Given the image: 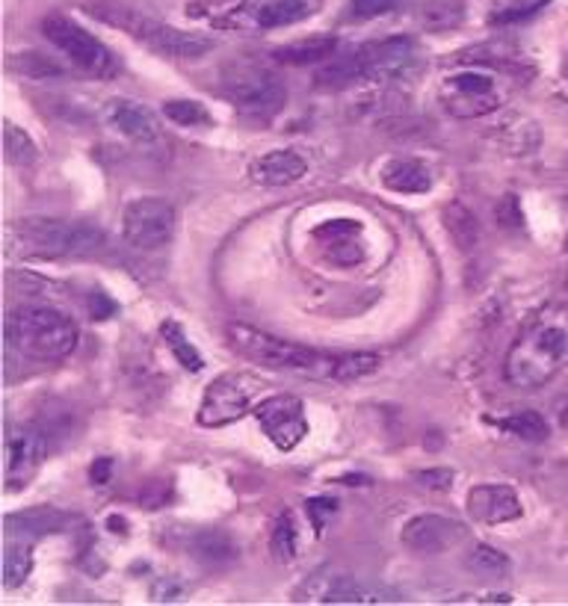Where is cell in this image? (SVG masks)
I'll return each instance as SVG.
<instances>
[{
  "label": "cell",
  "mask_w": 568,
  "mask_h": 606,
  "mask_svg": "<svg viewBox=\"0 0 568 606\" xmlns=\"http://www.w3.org/2000/svg\"><path fill=\"white\" fill-rule=\"evenodd\" d=\"M500 142L506 149L515 151V154H530L539 145V131L530 119H521V115H513L506 119L504 128H500Z\"/></svg>",
  "instance_id": "cell-31"
},
{
  "label": "cell",
  "mask_w": 568,
  "mask_h": 606,
  "mask_svg": "<svg viewBox=\"0 0 568 606\" xmlns=\"http://www.w3.org/2000/svg\"><path fill=\"white\" fill-rule=\"evenodd\" d=\"M3 154L12 166H30L36 160V142L18 124H3Z\"/></svg>",
  "instance_id": "cell-33"
},
{
  "label": "cell",
  "mask_w": 568,
  "mask_h": 606,
  "mask_svg": "<svg viewBox=\"0 0 568 606\" xmlns=\"http://www.w3.org/2000/svg\"><path fill=\"white\" fill-rule=\"evenodd\" d=\"M106 234L92 222L48 220L30 216L12 225L9 249L36 261H57V257H92L104 252Z\"/></svg>",
  "instance_id": "cell-3"
},
{
  "label": "cell",
  "mask_w": 568,
  "mask_h": 606,
  "mask_svg": "<svg viewBox=\"0 0 568 606\" xmlns=\"http://www.w3.org/2000/svg\"><path fill=\"white\" fill-rule=\"evenodd\" d=\"M89 307H92V316H98V320H104V316H110L115 311V305L106 300L104 293H95L92 302H89Z\"/></svg>",
  "instance_id": "cell-41"
},
{
  "label": "cell",
  "mask_w": 568,
  "mask_h": 606,
  "mask_svg": "<svg viewBox=\"0 0 568 606\" xmlns=\"http://www.w3.org/2000/svg\"><path fill=\"white\" fill-rule=\"evenodd\" d=\"M178 213L175 204L166 199H136L124 208L122 213V234L133 249L151 252V249H163L169 240L175 238Z\"/></svg>",
  "instance_id": "cell-10"
},
{
  "label": "cell",
  "mask_w": 568,
  "mask_h": 606,
  "mask_svg": "<svg viewBox=\"0 0 568 606\" xmlns=\"http://www.w3.org/2000/svg\"><path fill=\"white\" fill-rule=\"evenodd\" d=\"M562 74H566V80H568V51H566V60H562Z\"/></svg>",
  "instance_id": "cell-43"
},
{
  "label": "cell",
  "mask_w": 568,
  "mask_h": 606,
  "mask_svg": "<svg viewBox=\"0 0 568 606\" xmlns=\"http://www.w3.org/2000/svg\"><path fill=\"white\" fill-rule=\"evenodd\" d=\"M548 0H530V3H515V7L504 9V12H495L491 16V24H518L524 18L536 16L541 7H545Z\"/></svg>",
  "instance_id": "cell-36"
},
{
  "label": "cell",
  "mask_w": 568,
  "mask_h": 606,
  "mask_svg": "<svg viewBox=\"0 0 568 606\" xmlns=\"http://www.w3.org/2000/svg\"><path fill=\"white\" fill-rule=\"evenodd\" d=\"M89 476H92V483L106 485L113 479V458H95V465L89 467Z\"/></svg>",
  "instance_id": "cell-40"
},
{
  "label": "cell",
  "mask_w": 568,
  "mask_h": 606,
  "mask_svg": "<svg viewBox=\"0 0 568 606\" xmlns=\"http://www.w3.org/2000/svg\"><path fill=\"white\" fill-rule=\"evenodd\" d=\"M255 417L261 430L278 450H293L305 435H308V417L300 396L273 394L255 405Z\"/></svg>",
  "instance_id": "cell-11"
},
{
  "label": "cell",
  "mask_w": 568,
  "mask_h": 606,
  "mask_svg": "<svg viewBox=\"0 0 568 606\" xmlns=\"http://www.w3.org/2000/svg\"><path fill=\"white\" fill-rule=\"evenodd\" d=\"M465 506H468V518L474 524H483V527L509 524V521H518L524 515L518 494L509 485L500 483L474 485L468 492V503Z\"/></svg>",
  "instance_id": "cell-15"
},
{
  "label": "cell",
  "mask_w": 568,
  "mask_h": 606,
  "mask_svg": "<svg viewBox=\"0 0 568 606\" xmlns=\"http://www.w3.org/2000/svg\"><path fill=\"white\" fill-rule=\"evenodd\" d=\"M444 229H447V234H450L453 243H456L459 249H465V252L477 249L479 222L477 216L465 208V204L453 202L444 208Z\"/></svg>",
  "instance_id": "cell-24"
},
{
  "label": "cell",
  "mask_w": 568,
  "mask_h": 606,
  "mask_svg": "<svg viewBox=\"0 0 568 606\" xmlns=\"http://www.w3.org/2000/svg\"><path fill=\"white\" fill-rule=\"evenodd\" d=\"M104 122L119 131L122 137H128L131 142L142 145V149H151V145H160L163 142V131H160L158 115L151 113L149 107L136 104L131 98H113L110 104L104 107Z\"/></svg>",
  "instance_id": "cell-16"
},
{
  "label": "cell",
  "mask_w": 568,
  "mask_h": 606,
  "mask_svg": "<svg viewBox=\"0 0 568 606\" xmlns=\"http://www.w3.org/2000/svg\"><path fill=\"white\" fill-rule=\"evenodd\" d=\"M568 367V302H550L521 325L506 352L504 376L515 387H541Z\"/></svg>",
  "instance_id": "cell-2"
},
{
  "label": "cell",
  "mask_w": 568,
  "mask_h": 606,
  "mask_svg": "<svg viewBox=\"0 0 568 606\" xmlns=\"http://www.w3.org/2000/svg\"><path fill=\"white\" fill-rule=\"evenodd\" d=\"M323 0H246L237 12V24L248 30H278L317 16Z\"/></svg>",
  "instance_id": "cell-14"
},
{
  "label": "cell",
  "mask_w": 568,
  "mask_h": 606,
  "mask_svg": "<svg viewBox=\"0 0 568 606\" xmlns=\"http://www.w3.org/2000/svg\"><path fill=\"white\" fill-rule=\"evenodd\" d=\"M160 334H163V341H166V346L172 350V355H175L181 367L190 370V373H199V370L204 367L199 350L190 343V337H186L184 329H181L175 320H166V323L160 325Z\"/></svg>",
  "instance_id": "cell-28"
},
{
  "label": "cell",
  "mask_w": 568,
  "mask_h": 606,
  "mask_svg": "<svg viewBox=\"0 0 568 606\" xmlns=\"http://www.w3.org/2000/svg\"><path fill=\"white\" fill-rule=\"evenodd\" d=\"M92 16H98L106 24L119 27L122 33H128L133 42L145 44L149 51L160 53V57H169V60H195V57H204L211 51L213 42L207 36L186 33V30H178L172 24H163L158 18L142 16V12H133L128 7H106V3H98V7L89 9Z\"/></svg>",
  "instance_id": "cell-5"
},
{
  "label": "cell",
  "mask_w": 568,
  "mask_h": 606,
  "mask_svg": "<svg viewBox=\"0 0 568 606\" xmlns=\"http://www.w3.org/2000/svg\"><path fill=\"white\" fill-rule=\"evenodd\" d=\"M382 184L388 186L390 193L420 195L433 186V175H429V169L420 160L394 158L382 166Z\"/></svg>",
  "instance_id": "cell-21"
},
{
  "label": "cell",
  "mask_w": 568,
  "mask_h": 606,
  "mask_svg": "<svg viewBox=\"0 0 568 606\" xmlns=\"http://www.w3.org/2000/svg\"><path fill=\"white\" fill-rule=\"evenodd\" d=\"M462 16H465V9H462L459 0H426L420 7V21L435 33L462 24Z\"/></svg>",
  "instance_id": "cell-32"
},
{
  "label": "cell",
  "mask_w": 568,
  "mask_h": 606,
  "mask_svg": "<svg viewBox=\"0 0 568 606\" xmlns=\"http://www.w3.org/2000/svg\"><path fill=\"white\" fill-rule=\"evenodd\" d=\"M270 551L278 563H293L296 559V551H300V533H296V521H293L291 512H282L273 524V533H270Z\"/></svg>",
  "instance_id": "cell-30"
},
{
  "label": "cell",
  "mask_w": 568,
  "mask_h": 606,
  "mask_svg": "<svg viewBox=\"0 0 568 606\" xmlns=\"http://www.w3.org/2000/svg\"><path fill=\"white\" fill-rule=\"evenodd\" d=\"M308 595L317 604H399V600H406L388 586H373V583H362L355 577L323 580L320 586H311Z\"/></svg>",
  "instance_id": "cell-18"
},
{
  "label": "cell",
  "mask_w": 568,
  "mask_h": 606,
  "mask_svg": "<svg viewBox=\"0 0 568 606\" xmlns=\"http://www.w3.org/2000/svg\"><path fill=\"white\" fill-rule=\"evenodd\" d=\"M225 337L234 352L255 361L257 367L275 373H296V376L317 378V382H355L376 373L382 358L376 352H326L305 346V343L284 341L255 325L229 323Z\"/></svg>",
  "instance_id": "cell-1"
},
{
  "label": "cell",
  "mask_w": 568,
  "mask_h": 606,
  "mask_svg": "<svg viewBox=\"0 0 568 606\" xmlns=\"http://www.w3.org/2000/svg\"><path fill=\"white\" fill-rule=\"evenodd\" d=\"M163 115L172 124H181V128H204V124H211V113L199 101H190V98H172V101H166L163 104Z\"/></svg>",
  "instance_id": "cell-34"
},
{
  "label": "cell",
  "mask_w": 568,
  "mask_h": 606,
  "mask_svg": "<svg viewBox=\"0 0 568 606\" xmlns=\"http://www.w3.org/2000/svg\"><path fill=\"white\" fill-rule=\"evenodd\" d=\"M44 39L74 65V69L87 71L89 78L98 80H113L119 74V60L113 51L106 48L98 36L83 30L65 16H51L42 21Z\"/></svg>",
  "instance_id": "cell-7"
},
{
  "label": "cell",
  "mask_w": 568,
  "mask_h": 606,
  "mask_svg": "<svg viewBox=\"0 0 568 606\" xmlns=\"http://www.w3.org/2000/svg\"><path fill=\"white\" fill-rule=\"evenodd\" d=\"M222 92L234 101V107L252 115L278 113L287 101L282 80L255 62H237L222 71Z\"/></svg>",
  "instance_id": "cell-8"
},
{
  "label": "cell",
  "mask_w": 568,
  "mask_h": 606,
  "mask_svg": "<svg viewBox=\"0 0 568 606\" xmlns=\"http://www.w3.org/2000/svg\"><path fill=\"white\" fill-rule=\"evenodd\" d=\"M415 479L426 488H435V492H447L453 485V471L447 467H429V471H417Z\"/></svg>",
  "instance_id": "cell-38"
},
{
  "label": "cell",
  "mask_w": 568,
  "mask_h": 606,
  "mask_svg": "<svg viewBox=\"0 0 568 606\" xmlns=\"http://www.w3.org/2000/svg\"><path fill=\"white\" fill-rule=\"evenodd\" d=\"M69 524V515L53 506H36V509L12 512L7 518V538H42L48 533H60Z\"/></svg>",
  "instance_id": "cell-20"
},
{
  "label": "cell",
  "mask_w": 568,
  "mask_h": 606,
  "mask_svg": "<svg viewBox=\"0 0 568 606\" xmlns=\"http://www.w3.org/2000/svg\"><path fill=\"white\" fill-rule=\"evenodd\" d=\"M335 512H337V503L328 501V497H314V501H308V518L317 533H323V529H326L328 518H332Z\"/></svg>",
  "instance_id": "cell-37"
},
{
  "label": "cell",
  "mask_w": 568,
  "mask_h": 606,
  "mask_svg": "<svg viewBox=\"0 0 568 606\" xmlns=\"http://www.w3.org/2000/svg\"><path fill=\"white\" fill-rule=\"evenodd\" d=\"M33 572V551L24 538H9L7 551H3V586L18 589L24 586L27 577Z\"/></svg>",
  "instance_id": "cell-25"
},
{
  "label": "cell",
  "mask_w": 568,
  "mask_h": 606,
  "mask_svg": "<svg viewBox=\"0 0 568 606\" xmlns=\"http://www.w3.org/2000/svg\"><path fill=\"white\" fill-rule=\"evenodd\" d=\"M566 287H568V282H566Z\"/></svg>",
  "instance_id": "cell-44"
},
{
  "label": "cell",
  "mask_w": 568,
  "mask_h": 606,
  "mask_svg": "<svg viewBox=\"0 0 568 606\" xmlns=\"http://www.w3.org/2000/svg\"><path fill=\"white\" fill-rule=\"evenodd\" d=\"M399 3L403 0H349V16L358 18V21H367V18L388 16Z\"/></svg>",
  "instance_id": "cell-35"
},
{
  "label": "cell",
  "mask_w": 568,
  "mask_h": 606,
  "mask_svg": "<svg viewBox=\"0 0 568 606\" xmlns=\"http://www.w3.org/2000/svg\"><path fill=\"white\" fill-rule=\"evenodd\" d=\"M186 547H190V554H193L202 565H207V568H225V565H231L237 559V545L231 542L229 533H222V529L216 527L195 529L193 536H190V542H186Z\"/></svg>",
  "instance_id": "cell-22"
},
{
  "label": "cell",
  "mask_w": 568,
  "mask_h": 606,
  "mask_svg": "<svg viewBox=\"0 0 568 606\" xmlns=\"http://www.w3.org/2000/svg\"><path fill=\"white\" fill-rule=\"evenodd\" d=\"M257 378L248 373H222L207 385L199 405V423L207 430H222L231 423L243 421L252 408V394H255Z\"/></svg>",
  "instance_id": "cell-9"
},
{
  "label": "cell",
  "mask_w": 568,
  "mask_h": 606,
  "mask_svg": "<svg viewBox=\"0 0 568 606\" xmlns=\"http://www.w3.org/2000/svg\"><path fill=\"white\" fill-rule=\"evenodd\" d=\"M462 565H465L470 574H479V577H509V572H513L509 556L491 545H474L468 554H465Z\"/></svg>",
  "instance_id": "cell-26"
},
{
  "label": "cell",
  "mask_w": 568,
  "mask_h": 606,
  "mask_svg": "<svg viewBox=\"0 0 568 606\" xmlns=\"http://www.w3.org/2000/svg\"><path fill=\"white\" fill-rule=\"evenodd\" d=\"M364 71H362V60H358V51L353 53H341V57H335V60L328 62L326 69L317 71V83L320 87H349V83H355V80H362Z\"/></svg>",
  "instance_id": "cell-29"
},
{
  "label": "cell",
  "mask_w": 568,
  "mask_h": 606,
  "mask_svg": "<svg viewBox=\"0 0 568 606\" xmlns=\"http://www.w3.org/2000/svg\"><path fill=\"white\" fill-rule=\"evenodd\" d=\"M358 60H362L364 78L388 80L406 74L408 65L415 62V44L406 36H390L382 42L364 44L358 48Z\"/></svg>",
  "instance_id": "cell-17"
},
{
  "label": "cell",
  "mask_w": 568,
  "mask_h": 606,
  "mask_svg": "<svg viewBox=\"0 0 568 606\" xmlns=\"http://www.w3.org/2000/svg\"><path fill=\"white\" fill-rule=\"evenodd\" d=\"M78 323L51 305H21L7 314L9 350L36 361H60L78 350Z\"/></svg>",
  "instance_id": "cell-4"
},
{
  "label": "cell",
  "mask_w": 568,
  "mask_h": 606,
  "mask_svg": "<svg viewBox=\"0 0 568 606\" xmlns=\"http://www.w3.org/2000/svg\"><path fill=\"white\" fill-rule=\"evenodd\" d=\"M438 98L453 119H483L488 113H497L504 104V78L497 74V69L453 71L442 80Z\"/></svg>",
  "instance_id": "cell-6"
},
{
  "label": "cell",
  "mask_w": 568,
  "mask_h": 606,
  "mask_svg": "<svg viewBox=\"0 0 568 606\" xmlns=\"http://www.w3.org/2000/svg\"><path fill=\"white\" fill-rule=\"evenodd\" d=\"M497 426H500V430H504V432H509L513 438L530 441V444H539V441H548V435H550L548 421H545V417H541L539 412L506 414V417H500V421H497Z\"/></svg>",
  "instance_id": "cell-27"
},
{
  "label": "cell",
  "mask_w": 568,
  "mask_h": 606,
  "mask_svg": "<svg viewBox=\"0 0 568 606\" xmlns=\"http://www.w3.org/2000/svg\"><path fill=\"white\" fill-rule=\"evenodd\" d=\"M21 71H24V74H30V78H44V74H62V71L57 69L51 60H42V57H39V53H33V51L21 57Z\"/></svg>",
  "instance_id": "cell-39"
},
{
  "label": "cell",
  "mask_w": 568,
  "mask_h": 606,
  "mask_svg": "<svg viewBox=\"0 0 568 606\" xmlns=\"http://www.w3.org/2000/svg\"><path fill=\"white\" fill-rule=\"evenodd\" d=\"M559 421H562V426H568V405L562 408V417H559Z\"/></svg>",
  "instance_id": "cell-42"
},
{
  "label": "cell",
  "mask_w": 568,
  "mask_h": 606,
  "mask_svg": "<svg viewBox=\"0 0 568 606\" xmlns=\"http://www.w3.org/2000/svg\"><path fill=\"white\" fill-rule=\"evenodd\" d=\"M48 456V441L33 426H9L3 441V476H7V492L24 488L42 467Z\"/></svg>",
  "instance_id": "cell-12"
},
{
  "label": "cell",
  "mask_w": 568,
  "mask_h": 606,
  "mask_svg": "<svg viewBox=\"0 0 568 606\" xmlns=\"http://www.w3.org/2000/svg\"><path fill=\"white\" fill-rule=\"evenodd\" d=\"M308 172V163L302 154L291 149L266 151L264 158L252 163V181L261 186H291L302 181Z\"/></svg>",
  "instance_id": "cell-19"
},
{
  "label": "cell",
  "mask_w": 568,
  "mask_h": 606,
  "mask_svg": "<svg viewBox=\"0 0 568 606\" xmlns=\"http://www.w3.org/2000/svg\"><path fill=\"white\" fill-rule=\"evenodd\" d=\"M399 542L415 554H447L468 542V527L444 515H417L403 527Z\"/></svg>",
  "instance_id": "cell-13"
},
{
  "label": "cell",
  "mask_w": 568,
  "mask_h": 606,
  "mask_svg": "<svg viewBox=\"0 0 568 606\" xmlns=\"http://www.w3.org/2000/svg\"><path fill=\"white\" fill-rule=\"evenodd\" d=\"M337 48L335 36H314L308 42H293L284 44L275 51V60L284 62V65H308V62H320L332 57Z\"/></svg>",
  "instance_id": "cell-23"
}]
</instances>
